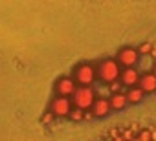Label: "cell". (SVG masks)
<instances>
[{
    "label": "cell",
    "mask_w": 156,
    "mask_h": 141,
    "mask_svg": "<svg viewBox=\"0 0 156 141\" xmlns=\"http://www.w3.org/2000/svg\"><path fill=\"white\" fill-rule=\"evenodd\" d=\"M134 139H141V141H149V139H156V130H149V128H143L140 132H136V137Z\"/></svg>",
    "instance_id": "12"
},
{
    "label": "cell",
    "mask_w": 156,
    "mask_h": 141,
    "mask_svg": "<svg viewBox=\"0 0 156 141\" xmlns=\"http://www.w3.org/2000/svg\"><path fill=\"white\" fill-rule=\"evenodd\" d=\"M149 57H152V59H154V60H156V44H154V46H152V51H151V53H149Z\"/></svg>",
    "instance_id": "17"
},
{
    "label": "cell",
    "mask_w": 156,
    "mask_h": 141,
    "mask_svg": "<svg viewBox=\"0 0 156 141\" xmlns=\"http://www.w3.org/2000/svg\"><path fill=\"white\" fill-rule=\"evenodd\" d=\"M55 121V114L51 112V110H48V112H44V115L41 117V123L42 125H51Z\"/></svg>",
    "instance_id": "15"
},
{
    "label": "cell",
    "mask_w": 156,
    "mask_h": 141,
    "mask_svg": "<svg viewBox=\"0 0 156 141\" xmlns=\"http://www.w3.org/2000/svg\"><path fill=\"white\" fill-rule=\"evenodd\" d=\"M125 94H127V101H129V105H138V103L145 97V92H143L138 84L129 86V90H127Z\"/></svg>",
    "instance_id": "11"
},
{
    "label": "cell",
    "mask_w": 156,
    "mask_h": 141,
    "mask_svg": "<svg viewBox=\"0 0 156 141\" xmlns=\"http://www.w3.org/2000/svg\"><path fill=\"white\" fill-rule=\"evenodd\" d=\"M152 46H154V42H151V40H147V42H143V44H140L138 46V51H140V55H149L151 51H152Z\"/></svg>",
    "instance_id": "14"
},
{
    "label": "cell",
    "mask_w": 156,
    "mask_h": 141,
    "mask_svg": "<svg viewBox=\"0 0 156 141\" xmlns=\"http://www.w3.org/2000/svg\"><path fill=\"white\" fill-rule=\"evenodd\" d=\"M72 99V105L73 106H79L83 110H90L94 99H96V92L90 88V86H85V84H77L73 94L70 95Z\"/></svg>",
    "instance_id": "2"
},
{
    "label": "cell",
    "mask_w": 156,
    "mask_h": 141,
    "mask_svg": "<svg viewBox=\"0 0 156 141\" xmlns=\"http://www.w3.org/2000/svg\"><path fill=\"white\" fill-rule=\"evenodd\" d=\"M68 117H70L72 121H75V123H79V121H85V110H83V108H79V106H73Z\"/></svg>",
    "instance_id": "13"
},
{
    "label": "cell",
    "mask_w": 156,
    "mask_h": 141,
    "mask_svg": "<svg viewBox=\"0 0 156 141\" xmlns=\"http://www.w3.org/2000/svg\"><path fill=\"white\" fill-rule=\"evenodd\" d=\"M90 110H92L94 117H107V115L112 112L110 101H108L107 97H96L94 103H92V106H90Z\"/></svg>",
    "instance_id": "7"
},
{
    "label": "cell",
    "mask_w": 156,
    "mask_h": 141,
    "mask_svg": "<svg viewBox=\"0 0 156 141\" xmlns=\"http://www.w3.org/2000/svg\"><path fill=\"white\" fill-rule=\"evenodd\" d=\"M96 72H98V79L101 83H112L116 79H119L121 74V64L116 59H105L96 66Z\"/></svg>",
    "instance_id": "1"
},
{
    "label": "cell",
    "mask_w": 156,
    "mask_h": 141,
    "mask_svg": "<svg viewBox=\"0 0 156 141\" xmlns=\"http://www.w3.org/2000/svg\"><path fill=\"white\" fill-rule=\"evenodd\" d=\"M116 60L125 68V66H136L138 60H140V51L138 48H130V46H125L121 48L118 53H116Z\"/></svg>",
    "instance_id": "5"
},
{
    "label": "cell",
    "mask_w": 156,
    "mask_h": 141,
    "mask_svg": "<svg viewBox=\"0 0 156 141\" xmlns=\"http://www.w3.org/2000/svg\"><path fill=\"white\" fill-rule=\"evenodd\" d=\"M138 86L145 92V94H154L156 92V75L152 72H147L143 75H140Z\"/></svg>",
    "instance_id": "9"
},
{
    "label": "cell",
    "mask_w": 156,
    "mask_h": 141,
    "mask_svg": "<svg viewBox=\"0 0 156 141\" xmlns=\"http://www.w3.org/2000/svg\"><path fill=\"white\" fill-rule=\"evenodd\" d=\"M73 81L77 84H85L90 86L96 79H98V72H96V64L92 62H83V64H77L73 70Z\"/></svg>",
    "instance_id": "3"
},
{
    "label": "cell",
    "mask_w": 156,
    "mask_h": 141,
    "mask_svg": "<svg viewBox=\"0 0 156 141\" xmlns=\"http://www.w3.org/2000/svg\"><path fill=\"white\" fill-rule=\"evenodd\" d=\"M110 108H112V112H119V110H123L127 105H129V101H127V94L125 92H116V94H110Z\"/></svg>",
    "instance_id": "10"
},
{
    "label": "cell",
    "mask_w": 156,
    "mask_h": 141,
    "mask_svg": "<svg viewBox=\"0 0 156 141\" xmlns=\"http://www.w3.org/2000/svg\"><path fill=\"white\" fill-rule=\"evenodd\" d=\"M152 74H154V75H156V60H154V62H152Z\"/></svg>",
    "instance_id": "18"
},
{
    "label": "cell",
    "mask_w": 156,
    "mask_h": 141,
    "mask_svg": "<svg viewBox=\"0 0 156 141\" xmlns=\"http://www.w3.org/2000/svg\"><path fill=\"white\" fill-rule=\"evenodd\" d=\"M72 108H73L72 99L66 97V95H55L50 101V110L55 114V117H68Z\"/></svg>",
    "instance_id": "4"
},
{
    "label": "cell",
    "mask_w": 156,
    "mask_h": 141,
    "mask_svg": "<svg viewBox=\"0 0 156 141\" xmlns=\"http://www.w3.org/2000/svg\"><path fill=\"white\" fill-rule=\"evenodd\" d=\"M121 81L118 83V79L116 81H112V83H108V90H110V94H116V92H121Z\"/></svg>",
    "instance_id": "16"
},
{
    "label": "cell",
    "mask_w": 156,
    "mask_h": 141,
    "mask_svg": "<svg viewBox=\"0 0 156 141\" xmlns=\"http://www.w3.org/2000/svg\"><path fill=\"white\" fill-rule=\"evenodd\" d=\"M75 86H77V83L73 81V77H59L57 81H55V84H53V92H55V95H66V97H70L72 94H73V90H75Z\"/></svg>",
    "instance_id": "6"
},
{
    "label": "cell",
    "mask_w": 156,
    "mask_h": 141,
    "mask_svg": "<svg viewBox=\"0 0 156 141\" xmlns=\"http://www.w3.org/2000/svg\"><path fill=\"white\" fill-rule=\"evenodd\" d=\"M119 81H121V84L123 86H134V84H138V81H140V72L134 68V66H125L123 70H121V74H119Z\"/></svg>",
    "instance_id": "8"
}]
</instances>
